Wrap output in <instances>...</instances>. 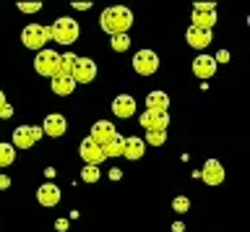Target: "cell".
<instances>
[{
    "mask_svg": "<svg viewBox=\"0 0 250 232\" xmlns=\"http://www.w3.org/2000/svg\"><path fill=\"white\" fill-rule=\"evenodd\" d=\"M78 21L70 16H60L55 24L50 26V40H55L58 44H73L78 40Z\"/></svg>",
    "mask_w": 250,
    "mask_h": 232,
    "instance_id": "7a4b0ae2",
    "label": "cell"
},
{
    "mask_svg": "<svg viewBox=\"0 0 250 232\" xmlns=\"http://www.w3.org/2000/svg\"><path fill=\"white\" fill-rule=\"evenodd\" d=\"M37 201L42 206H58L60 204V188L55 183H42L37 190Z\"/></svg>",
    "mask_w": 250,
    "mask_h": 232,
    "instance_id": "5bb4252c",
    "label": "cell"
},
{
    "mask_svg": "<svg viewBox=\"0 0 250 232\" xmlns=\"http://www.w3.org/2000/svg\"><path fill=\"white\" fill-rule=\"evenodd\" d=\"M73 8H76V11H89L91 3H73Z\"/></svg>",
    "mask_w": 250,
    "mask_h": 232,
    "instance_id": "1f68e13d",
    "label": "cell"
},
{
    "mask_svg": "<svg viewBox=\"0 0 250 232\" xmlns=\"http://www.w3.org/2000/svg\"><path fill=\"white\" fill-rule=\"evenodd\" d=\"M55 227H58L60 232H65V230H68V222H65V219H58V222H55Z\"/></svg>",
    "mask_w": 250,
    "mask_h": 232,
    "instance_id": "d6a6232c",
    "label": "cell"
},
{
    "mask_svg": "<svg viewBox=\"0 0 250 232\" xmlns=\"http://www.w3.org/2000/svg\"><path fill=\"white\" fill-rule=\"evenodd\" d=\"M193 73L198 76V79H211V76L216 73V60L214 55H198L193 60Z\"/></svg>",
    "mask_w": 250,
    "mask_h": 232,
    "instance_id": "9a60e30c",
    "label": "cell"
},
{
    "mask_svg": "<svg viewBox=\"0 0 250 232\" xmlns=\"http://www.w3.org/2000/svg\"><path fill=\"white\" fill-rule=\"evenodd\" d=\"M21 42H23V47H29V50H44V44L50 42V26H44V24H29V26H23V32H21Z\"/></svg>",
    "mask_w": 250,
    "mask_h": 232,
    "instance_id": "3957f363",
    "label": "cell"
},
{
    "mask_svg": "<svg viewBox=\"0 0 250 232\" xmlns=\"http://www.w3.org/2000/svg\"><path fill=\"white\" fill-rule=\"evenodd\" d=\"M133 71L138 76H151L159 71V55H156L154 50H141L136 52V58H133Z\"/></svg>",
    "mask_w": 250,
    "mask_h": 232,
    "instance_id": "5b68a950",
    "label": "cell"
},
{
    "mask_svg": "<svg viewBox=\"0 0 250 232\" xmlns=\"http://www.w3.org/2000/svg\"><path fill=\"white\" fill-rule=\"evenodd\" d=\"M146 141L151 146H162L167 141V130H154V133H146Z\"/></svg>",
    "mask_w": 250,
    "mask_h": 232,
    "instance_id": "484cf974",
    "label": "cell"
},
{
    "mask_svg": "<svg viewBox=\"0 0 250 232\" xmlns=\"http://www.w3.org/2000/svg\"><path fill=\"white\" fill-rule=\"evenodd\" d=\"M112 115L120 120H128L136 115V99H133L130 94H120L112 99Z\"/></svg>",
    "mask_w": 250,
    "mask_h": 232,
    "instance_id": "7c38bea8",
    "label": "cell"
},
{
    "mask_svg": "<svg viewBox=\"0 0 250 232\" xmlns=\"http://www.w3.org/2000/svg\"><path fill=\"white\" fill-rule=\"evenodd\" d=\"M5 188H11V177H8V175H0V190H5Z\"/></svg>",
    "mask_w": 250,
    "mask_h": 232,
    "instance_id": "4dcf8cb0",
    "label": "cell"
},
{
    "mask_svg": "<svg viewBox=\"0 0 250 232\" xmlns=\"http://www.w3.org/2000/svg\"><path fill=\"white\" fill-rule=\"evenodd\" d=\"M76 89V81L70 76H52V91L58 97H70Z\"/></svg>",
    "mask_w": 250,
    "mask_h": 232,
    "instance_id": "d6986e66",
    "label": "cell"
},
{
    "mask_svg": "<svg viewBox=\"0 0 250 232\" xmlns=\"http://www.w3.org/2000/svg\"><path fill=\"white\" fill-rule=\"evenodd\" d=\"M8 105V99H5V94H3V91H0V112H3V107Z\"/></svg>",
    "mask_w": 250,
    "mask_h": 232,
    "instance_id": "836d02e7",
    "label": "cell"
},
{
    "mask_svg": "<svg viewBox=\"0 0 250 232\" xmlns=\"http://www.w3.org/2000/svg\"><path fill=\"white\" fill-rule=\"evenodd\" d=\"M70 79L78 84H91L94 79H97V63H94L91 58H76V65H73V73H70Z\"/></svg>",
    "mask_w": 250,
    "mask_h": 232,
    "instance_id": "52a82bcc",
    "label": "cell"
},
{
    "mask_svg": "<svg viewBox=\"0 0 250 232\" xmlns=\"http://www.w3.org/2000/svg\"><path fill=\"white\" fill-rule=\"evenodd\" d=\"M13 162H16V149H13V144L0 141V167H8V165H13Z\"/></svg>",
    "mask_w": 250,
    "mask_h": 232,
    "instance_id": "603a6c76",
    "label": "cell"
},
{
    "mask_svg": "<svg viewBox=\"0 0 250 232\" xmlns=\"http://www.w3.org/2000/svg\"><path fill=\"white\" fill-rule=\"evenodd\" d=\"M198 177L206 185H219V183H224V167L219 165L216 159H208L206 165H203V169L198 172Z\"/></svg>",
    "mask_w": 250,
    "mask_h": 232,
    "instance_id": "4fadbf2b",
    "label": "cell"
},
{
    "mask_svg": "<svg viewBox=\"0 0 250 232\" xmlns=\"http://www.w3.org/2000/svg\"><path fill=\"white\" fill-rule=\"evenodd\" d=\"M78 154H81V159L86 162V165H94V167H99L102 162H104V151H102V146L99 144H94L91 138H83L81 146H78Z\"/></svg>",
    "mask_w": 250,
    "mask_h": 232,
    "instance_id": "ba28073f",
    "label": "cell"
},
{
    "mask_svg": "<svg viewBox=\"0 0 250 232\" xmlns=\"http://www.w3.org/2000/svg\"><path fill=\"white\" fill-rule=\"evenodd\" d=\"M172 209H175V211H180V214H183V211H188V209H190V201H188L185 196H177L175 201H172Z\"/></svg>",
    "mask_w": 250,
    "mask_h": 232,
    "instance_id": "4316f807",
    "label": "cell"
},
{
    "mask_svg": "<svg viewBox=\"0 0 250 232\" xmlns=\"http://www.w3.org/2000/svg\"><path fill=\"white\" fill-rule=\"evenodd\" d=\"M68 130V120L62 118L60 112H52V115H47L44 123H42V133L44 136H50V138H60L62 133Z\"/></svg>",
    "mask_w": 250,
    "mask_h": 232,
    "instance_id": "8fae6325",
    "label": "cell"
},
{
    "mask_svg": "<svg viewBox=\"0 0 250 232\" xmlns=\"http://www.w3.org/2000/svg\"><path fill=\"white\" fill-rule=\"evenodd\" d=\"M123 149H125V136H120V133H115V138L109 144H104V157L107 159H112V157H123Z\"/></svg>",
    "mask_w": 250,
    "mask_h": 232,
    "instance_id": "44dd1931",
    "label": "cell"
},
{
    "mask_svg": "<svg viewBox=\"0 0 250 232\" xmlns=\"http://www.w3.org/2000/svg\"><path fill=\"white\" fill-rule=\"evenodd\" d=\"M214 24H216V11L214 13H195L193 11V29H206V32H211L214 29Z\"/></svg>",
    "mask_w": 250,
    "mask_h": 232,
    "instance_id": "ffe728a7",
    "label": "cell"
},
{
    "mask_svg": "<svg viewBox=\"0 0 250 232\" xmlns=\"http://www.w3.org/2000/svg\"><path fill=\"white\" fill-rule=\"evenodd\" d=\"M99 24L112 37L115 34H128V29L133 26V13H130V8H125V5H109V8L102 11Z\"/></svg>",
    "mask_w": 250,
    "mask_h": 232,
    "instance_id": "6da1fadb",
    "label": "cell"
},
{
    "mask_svg": "<svg viewBox=\"0 0 250 232\" xmlns=\"http://www.w3.org/2000/svg\"><path fill=\"white\" fill-rule=\"evenodd\" d=\"M19 11L21 13H37V11H42V3H19Z\"/></svg>",
    "mask_w": 250,
    "mask_h": 232,
    "instance_id": "83f0119b",
    "label": "cell"
},
{
    "mask_svg": "<svg viewBox=\"0 0 250 232\" xmlns=\"http://www.w3.org/2000/svg\"><path fill=\"white\" fill-rule=\"evenodd\" d=\"M81 177H83V183H97V180H99V167L86 165V167L81 169Z\"/></svg>",
    "mask_w": 250,
    "mask_h": 232,
    "instance_id": "d4e9b609",
    "label": "cell"
},
{
    "mask_svg": "<svg viewBox=\"0 0 250 232\" xmlns=\"http://www.w3.org/2000/svg\"><path fill=\"white\" fill-rule=\"evenodd\" d=\"M193 11H195V13H214L216 5H214V3H195Z\"/></svg>",
    "mask_w": 250,
    "mask_h": 232,
    "instance_id": "f1b7e54d",
    "label": "cell"
},
{
    "mask_svg": "<svg viewBox=\"0 0 250 232\" xmlns=\"http://www.w3.org/2000/svg\"><path fill=\"white\" fill-rule=\"evenodd\" d=\"M144 151H146V141H144V138H138V136H128V138H125V149H123L125 159L136 162V159L144 157Z\"/></svg>",
    "mask_w": 250,
    "mask_h": 232,
    "instance_id": "2e32d148",
    "label": "cell"
},
{
    "mask_svg": "<svg viewBox=\"0 0 250 232\" xmlns=\"http://www.w3.org/2000/svg\"><path fill=\"white\" fill-rule=\"evenodd\" d=\"M115 133H117V130H115V126H112L109 120H97V123L91 126V133H89V138H91L94 144H99L102 149H104V144L112 141Z\"/></svg>",
    "mask_w": 250,
    "mask_h": 232,
    "instance_id": "30bf717a",
    "label": "cell"
},
{
    "mask_svg": "<svg viewBox=\"0 0 250 232\" xmlns=\"http://www.w3.org/2000/svg\"><path fill=\"white\" fill-rule=\"evenodd\" d=\"M185 40H188V44L190 47H195V50H203V47H208L211 44V40H214V34L211 32H206V29H188V34H185Z\"/></svg>",
    "mask_w": 250,
    "mask_h": 232,
    "instance_id": "e0dca14e",
    "label": "cell"
},
{
    "mask_svg": "<svg viewBox=\"0 0 250 232\" xmlns=\"http://www.w3.org/2000/svg\"><path fill=\"white\" fill-rule=\"evenodd\" d=\"M167 107H169L167 91H151V94L146 97V110H151V112H167Z\"/></svg>",
    "mask_w": 250,
    "mask_h": 232,
    "instance_id": "ac0fdd59",
    "label": "cell"
},
{
    "mask_svg": "<svg viewBox=\"0 0 250 232\" xmlns=\"http://www.w3.org/2000/svg\"><path fill=\"white\" fill-rule=\"evenodd\" d=\"M141 128H146V133H154V130H167L169 126V115L167 112H151L146 110L144 115H141Z\"/></svg>",
    "mask_w": 250,
    "mask_h": 232,
    "instance_id": "9c48e42d",
    "label": "cell"
},
{
    "mask_svg": "<svg viewBox=\"0 0 250 232\" xmlns=\"http://www.w3.org/2000/svg\"><path fill=\"white\" fill-rule=\"evenodd\" d=\"M128 47H130V37L128 34H115L112 37V50L115 52H125Z\"/></svg>",
    "mask_w": 250,
    "mask_h": 232,
    "instance_id": "cb8c5ba5",
    "label": "cell"
},
{
    "mask_svg": "<svg viewBox=\"0 0 250 232\" xmlns=\"http://www.w3.org/2000/svg\"><path fill=\"white\" fill-rule=\"evenodd\" d=\"M39 138H42V128L39 126H21L13 130V149H31Z\"/></svg>",
    "mask_w": 250,
    "mask_h": 232,
    "instance_id": "8992f818",
    "label": "cell"
},
{
    "mask_svg": "<svg viewBox=\"0 0 250 232\" xmlns=\"http://www.w3.org/2000/svg\"><path fill=\"white\" fill-rule=\"evenodd\" d=\"M58 60H60V52L55 50H39L37 58H34V71L39 76H47V79H52V76H58Z\"/></svg>",
    "mask_w": 250,
    "mask_h": 232,
    "instance_id": "277c9868",
    "label": "cell"
},
{
    "mask_svg": "<svg viewBox=\"0 0 250 232\" xmlns=\"http://www.w3.org/2000/svg\"><path fill=\"white\" fill-rule=\"evenodd\" d=\"M214 60H216V63H229V52H227V50L216 52V55H214Z\"/></svg>",
    "mask_w": 250,
    "mask_h": 232,
    "instance_id": "f546056e",
    "label": "cell"
},
{
    "mask_svg": "<svg viewBox=\"0 0 250 232\" xmlns=\"http://www.w3.org/2000/svg\"><path fill=\"white\" fill-rule=\"evenodd\" d=\"M76 58H78V55H73V52H65V55H60V60H58V76H70V73H73Z\"/></svg>",
    "mask_w": 250,
    "mask_h": 232,
    "instance_id": "7402d4cb",
    "label": "cell"
}]
</instances>
